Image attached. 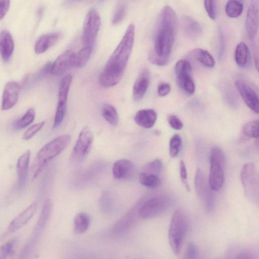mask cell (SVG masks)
Masks as SVG:
<instances>
[{
  "mask_svg": "<svg viewBox=\"0 0 259 259\" xmlns=\"http://www.w3.org/2000/svg\"><path fill=\"white\" fill-rule=\"evenodd\" d=\"M243 10L242 0H228L225 6V12L228 17L237 18Z\"/></svg>",
  "mask_w": 259,
  "mask_h": 259,
  "instance_id": "31",
  "label": "cell"
},
{
  "mask_svg": "<svg viewBox=\"0 0 259 259\" xmlns=\"http://www.w3.org/2000/svg\"><path fill=\"white\" fill-rule=\"evenodd\" d=\"M134 38L135 26L131 24L100 75L99 82L102 87H112L121 79L132 53Z\"/></svg>",
  "mask_w": 259,
  "mask_h": 259,
  "instance_id": "2",
  "label": "cell"
},
{
  "mask_svg": "<svg viewBox=\"0 0 259 259\" xmlns=\"http://www.w3.org/2000/svg\"><path fill=\"white\" fill-rule=\"evenodd\" d=\"M180 175L182 182L184 185L186 190L189 191L190 187L188 182L187 169L183 160H181L180 162Z\"/></svg>",
  "mask_w": 259,
  "mask_h": 259,
  "instance_id": "43",
  "label": "cell"
},
{
  "mask_svg": "<svg viewBox=\"0 0 259 259\" xmlns=\"http://www.w3.org/2000/svg\"><path fill=\"white\" fill-rule=\"evenodd\" d=\"M72 80V77L70 74L66 75L60 80L59 84L58 103L66 104Z\"/></svg>",
  "mask_w": 259,
  "mask_h": 259,
  "instance_id": "27",
  "label": "cell"
},
{
  "mask_svg": "<svg viewBox=\"0 0 259 259\" xmlns=\"http://www.w3.org/2000/svg\"><path fill=\"white\" fill-rule=\"evenodd\" d=\"M157 115L153 109L139 110L136 114L134 120L140 126L146 128H151L156 121Z\"/></svg>",
  "mask_w": 259,
  "mask_h": 259,
  "instance_id": "22",
  "label": "cell"
},
{
  "mask_svg": "<svg viewBox=\"0 0 259 259\" xmlns=\"http://www.w3.org/2000/svg\"><path fill=\"white\" fill-rule=\"evenodd\" d=\"M245 27L250 39L253 41L258 28V7L256 0H252L248 9L245 21Z\"/></svg>",
  "mask_w": 259,
  "mask_h": 259,
  "instance_id": "14",
  "label": "cell"
},
{
  "mask_svg": "<svg viewBox=\"0 0 259 259\" xmlns=\"http://www.w3.org/2000/svg\"><path fill=\"white\" fill-rule=\"evenodd\" d=\"M171 87L169 83L163 82L158 86L157 94L160 97H164L169 93Z\"/></svg>",
  "mask_w": 259,
  "mask_h": 259,
  "instance_id": "47",
  "label": "cell"
},
{
  "mask_svg": "<svg viewBox=\"0 0 259 259\" xmlns=\"http://www.w3.org/2000/svg\"><path fill=\"white\" fill-rule=\"evenodd\" d=\"M198 249L197 247L192 243H190L187 246L185 256L187 258L193 259L197 257Z\"/></svg>",
  "mask_w": 259,
  "mask_h": 259,
  "instance_id": "46",
  "label": "cell"
},
{
  "mask_svg": "<svg viewBox=\"0 0 259 259\" xmlns=\"http://www.w3.org/2000/svg\"><path fill=\"white\" fill-rule=\"evenodd\" d=\"M66 110V104L58 103L55 114L53 127H58L63 121Z\"/></svg>",
  "mask_w": 259,
  "mask_h": 259,
  "instance_id": "39",
  "label": "cell"
},
{
  "mask_svg": "<svg viewBox=\"0 0 259 259\" xmlns=\"http://www.w3.org/2000/svg\"><path fill=\"white\" fill-rule=\"evenodd\" d=\"M74 54L72 50H67L60 55L52 64L51 73L60 75L73 66Z\"/></svg>",
  "mask_w": 259,
  "mask_h": 259,
  "instance_id": "16",
  "label": "cell"
},
{
  "mask_svg": "<svg viewBox=\"0 0 259 259\" xmlns=\"http://www.w3.org/2000/svg\"><path fill=\"white\" fill-rule=\"evenodd\" d=\"M150 82V74L147 69H143L137 78L133 88V97L139 101L145 96Z\"/></svg>",
  "mask_w": 259,
  "mask_h": 259,
  "instance_id": "19",
  "label": "cell"
},
{
  "mask_svg": "<svg viewBox=\"0 0 259 259\" xmlns=\"http://www.w3.org/2000/svg\"><path fill=\"white\" fill-rule=\"evenodd\" d=\"M194 184L196 193L202 202L205 210L207 212H211L215 205L214 194L205 175L199 168L196 172Z\"/></svg>",
  "mask_w": 259,
  "mask_h": 259,
  "instance_id": "8",
  "label": "cell"
},
{
  "mask_svg": "<svg viewBox=\"0 0 259 259\" xmlns=\"http://www.w3.org/2000/svg\"><path fill=\"white\" fill-rule=\"evenodd\" d=\"M185 213L178 209L173 213L168 229V241L173 253L179 255L181 251L187 234L188 223Z\"/></svg>",
  "mask_w": 259,
  "mask_h": 259,
  "instance_id": "4",
  "label": "cell"
},
{
  "mask_svg": "<svg viewBox=\"0 0 259 259\" xmlns=\"http://www.w3.org/2000/svg\"><path fill=\"white\" fill-rule=\"evenodd\" d=\"M240 179L245 194L251 202L258 204L259 199V180L257 170L251 162L245 163L240 173Z\"/></svg>",
  "mask_w": 259,
  "mask_h": 259,
  "instance_id": "7",
  "label": "cell"
},
{
  "mask_svg": "<svg viewBox=\"0 0 259 259\" xmlns=\"http://www.w3.org/2000/svg\"><path fill=\"white\" fill-rule=\"evenodd\" d=\"M177 82L179 87L187 94L192 95L195 92V83L192 78V67L185 59L178 61L175 67Z\"/></svg>",
  "mask_w": 259,
  "mask_h": 259,
  "instance_id": "10",
  "label": "cell"
},
{
  "mask_svg": "<svg viewBox=\"0 0 259 259\" xmlns=\"http://www.w3.org/2000/svg\"><path fill=\"white\" fill-rule=\"evenodd\" d=\"M31 151L28 150L23 153L18 159L17 163L18 181L17 188L21 189L26 184L28 172L29 163Z\"/></svg>",
  "mask_w": 259,
  "mask_h": 259,
  "instance_id": "20",
  "label": "cell"
},
{
  "mask_svg": "<svg viewBox=\"0 0 259 259\" xmlns=\"http://www.w3.org/2000/svg\"><path fill=\"white\" fill-rule=\"evenodd\" d=\"M101 25V18L94 9L88 13L83 26L82 40L84 47L93 48Z\"/></svg>",
  "mask_w": 259,
  "mask_h": 259,
  "instance_id": "9",
  "label": "cell"
},
{
  "mask_svg": "<svg viewBox=\"0 0 259 259\" xmlns=\"http://www.w3.org/2000/svg\"><path fill=\"white\" fill-rule=\"evenodd\" d=\"M219 33V49L218 58L221 59L224 54L226 49V40L222 30L220 28Z\"/></svg>",
  "mask_w": 259,
  "mask_h": 259,
  "instance_id": "44",
  "label": "cell"
},
{
  "mask_svg": "<svg viewBox=\"0 0 259 259\" xmlns=\"http://www.w3.org/2000/svg\"><path fill=\"white\" fill-rule=\"evenodd\" d=\"M101 113L103 118L110 124L116 126L118 123V115L115 107L106 103L103 105Z\"/></svg>",
  "mask_w": 259,
  "mask_h": 259,
  "instance_id": "30",
  "label": "cell"
},
{
  "mask_svg": "<svg viewBox=\"0 0 259 259\" xmlns=\"http://www.w3.org/2000/svg\"><path fill=\"white\" fill-rule=\"evenodd\" d=\"M225 155L219 148L213 147L210 154V170L208 182L213 191H218L225 181Z\"/></svg>",
  "mask_w": 259,
  "mask_h": 259,
  "instance_id": "6",
  "label": "cell"
},
{
  "mask_svg": "<svg viewBox=\"0 0 259 259\" xmlns=\"http://www.w3.org/2000/svg\"><path fill=\"white\" fill-rule=\"evenodd\" d=\"M90 217L84 212L77 213L73 220V229L75 234H81L86 232L90 225Z\"/></svg>",
  "mask_w": 259,
  "mask_h": 259,
  "instance_id": "26",
  "label": "cell"
},
{
  "mask_svg": "<svg viewBox=\"0 0 259 259\" xmlns=\"http://www.w3.org/2000/svg\"><path fill=\"white\" fill-rule=\"evenodd\" d=\"M126 13V7L124 5H120L116 10L113 16L112 22L116 25L120 23L123 19Z\"/></svg>",
  "mask_w": 259,
  "mask_h": 259,
  "instance_id": "42",
  "label": "cell"
},
{
  "mask_svg": "<svg viewBox=\"0 0 259 259\" xmlns=\"http://www.w3.org/2000/svg\"><path fill=\"white\" fill-rule=\"evenodd\" d=\"M16 240L12 239L3 244L0 247V258H7L14 252Z\"/></svg>",
  "mask_w": 259,
  "mask_h": 259,
  "instance_id": "38",
  "label": "cell"
},
{
  "mask_svg": "<svg viewBox=\"0 0 259 259\" xmlns=\"http://www.w3.org/2000/svg\"><path fill=\"white\" fill-rule=\"evenodd\" d=\"M36 208L37 204L33 203L23 210L10 223L8 232L9 233H14L25 225L34 215Z\"/></svg>",
  "mask_w": 259,
  "mask_h": 259,
  "instance_id": "18",
  "label": "cell"
},
{
  "mask_svg": "<svg viewBox=\"0 0 259 259\" xmlns=\"http://www.w3.org/2000/svg\"><path fill=\"white\" fill-rule=\"evenodd\" d=\"M92 49L89 47H84L78 52H75L73 66L78 68L84 66L90 57Z\"/></svg>",
  "mask_w": 259,
  "mask_h": 259,
  "instance_id": "32",
  "label": "cell"
},
{
  "mask_svg": "<svg viewBox=\"0 0 259 259\" xmlns=\"http://www.w3.org/2000/svg\"><path fill=\"white\" fill-rule=\"evenodd\" d=\"M52 208V203L50 200H47L44 205L40 218L35 227V230L33 235V240L36 239L40 232L43 230L49 219Z\"/></svg>",
  "mask_w": 259,
  "mask_h": 259,
  "instance_id": "28",
  "label": "cell"
},
{
  "mask_svg": "<svg viewBox=\"0 0 259 259\" xmlns=\"http://www.w3.org/2000/svg\"><path fill=\"white\" fill-rule=\"evenodd\" d=\"M162 164L160 160H153L144 166L142 172L159 176L162 170Z\"/></svg>",
  "mask_w": 259,
  "mask_h": 259,
  "instance_id": "35",
  "label": "cell"
},
{
  "mask_svg": "<svg viewBox=\"0 0 259 259\" xmlns=\"http://www.w3.org/2000/svg\"><path fill=\"white\" fill-rule=\"evenodd\" d=\"M93 134L89 126H85L80 131L73 147L71 158L73 162H81L89 153L93 142Z\"/></svg>",
  "mask_w": 259,
  "mask_h": 259,
  "instance_id": "11",
  "label": "cell"
},
{
  "mask_svg": "<svg viewBox=\"0 0 259 259\" xmlns=\"http://www.w3.org/2000/svg\"><path fill=\"white\" fill-rule=\"evenodd\" d=\"M169 125L174 130H180L183 127V123L181 119L175 115H170L168 117Z\"/></svg>",
  "mask_w": 259,
  "mask_h": 259,
  "instance_id": "45",
  "label": "cell"
},
{
  "mask_svg": "<svg viewBox=\"0 0 259 259\" xmlns=\"http://www.w3.org/2000/svg\"><path fill=\"white\" fill-rule=\"evenodd\" d=\"M35 115L34 109L33 108H29L21 118L14 122V127L17 130H19L27 126L33 121Z\"/></svg>",
  "mask_w": 259,
  "mask_h": 259,
  "instance_id": "34",
  "label": "cell"
},
{
  "mask_svg": "<svg viewBox=\"0 0 259 259\" xmlns=\"http://www.w3.org/2000/svg\"><path fill=\"white\" fill-rule=\"evenodd\" d=\"M249 53L247 46L241 42L237 46L235 51V60L237 64L241 67L247 65L249 61Z\"/></svg>",
  "mask_w": 259,
  "mask_h": 259,
  "instance_id": "29",
  "label": "cell"
},
{
  "mask_svg": "<svg viewBox=\"0 0 259 259\" xmlns=\"http://www.w3.org/2000/svg\"><path fill=\"white\" fill-rule=\"evenodd\" d=\"M143 202L140 201L138 202L116 224L114 228L115 233L117 234H123L133 227L137 220V215H139V208Z\"/></svg>",
  "mask_w": 259,
  "mask_h": 259,
  "instance_id": "17",
  "label": "cell"
},
{
  "mask_svg": "<svg viewBox=\"0 0 259 259\" xmlns=\"http://www.w3.org/2000/svg\"><path fill=\"white\" fill-rule=\"evenodd\" d=\"M182 26L184 33L191 39L200 36L202 29L199 24L191 17L186 16L182 20Z\"/></svg>",
  "mask_w": 259,
  "mask_h": 259,
  "instance_id": "23",
  "label": "cell"
},
{
  "mask_svg": "<svg viewBox=\"0 0 259 259\" xmlns=\"http://www.w3.org/2000/svg\"><path fill=\"white\" fill-rule=\"evenodd\" d=\"M112 171L114 179L125 180L130 179L134 177L136 168L132 161L128 159H122L114 163Z\"/></svg>",
  "mask_w": 259,
  "mask_h": 259,
  "instance_id": "15",
  "label": "cell"
},
{
  "mask_svg": "<svg viewBox=\"0 0 259 259\" xmlns=\"http://www.w3.org/2000/svg\"><path fill=\"white\" fill-rule=\"evenodd\" d=\"M235 85L247 106L254 112L258 113V97L255 91L248 83L241 80L236 81Z\"/></svg>",
  "mask_w": 259,
  "mask_h": 259,
  "instance_id": "12",
  "label": "cell"
},
{
  "mask_svg": "<svg viewBox=\"0 0 259 259\" xmlns=\"http://www.w3.org/2000/svg\"><path fill=\"white\" fill-rule=\"evenodd\" d=\"M204 7L209 17L215 20L217 16L216 0H204Z\"/></svg>",
  "mask_w": 259,
  "mask_h": 259,
  "instance_id": "41",
  "label": "cell"
},
{
  "mask_svg": "<svg viewBox=\"0 0 259 259\" xmlns=\"http://www.w3.org/2000/svg\"><path fill=\"white\" fill-rule=\"evenodd\" d=\"M190 54L201 65L207 68H212L215 61L212 55L206 50L197 48L192 50Z\"/></svg>",
  "mask_w": 259,
  "mask_h": 259,
  "instance_id": "25",
  "label": "cell"
},
{
  "mask_svg": "<svg viewBox=\"0 0 259 259\" xmlns=\"http://www.w3.org/2000/svg\"><path fill=\"white\" fill-rule=\"evenodd\" d=\"M177 16L172 8L164 6L160 13L154 42V50L148 55L149 61L158 66L169 61L177 32Z\"/></svg>",
  "mask_w": 259,
  "mask_h": 259,
  "instance_id": "1",
  "label": "cell"
},
{
  "mask_svg": "<svg viewBox=\"0 0 259 259\" xmlns=\"http://www.w3.org/2000/svg\"><path fill=\"white\" fill-rule=\"evenodd\" d=\"M71 137L68 135L58 136L45 145L37 152L32 166L33 179L38 177L46 165L61 153L68 145Z\"/></svg>",
  "mask_w": 259,
  "mask_h": 259,
  "instance_id": "3",
  "label": "cell"
},
{
  "mask_svg": "<svg viewBox=\"0 0 259 259\" xmlns=\"http://www.w3.org/2000/svg\"><path fill=\"white\" fill-rule=\"evenodd\" d=\"M20 90V84L14 81L8 82L5 85L1 108L6 111L12 108L17 104Z\"/></svg>",
  "mask_w": 259,
  "mask_h": 259,
  "instance_id": "13",
  "label": "cell"
},
{
  "mask_svg": "<svg viewBox=\"0 0 259 259\" xmlns=\"http://www.w3.org/2000/svg\"><path fill=\"white\" fill-rule=\"evenodd\" d=\"M182 140L180 136L175 134L171 138L169 141V154L171 157H176L180 151Z\"/></svg>",
  "mask_w": 259,
  "mask_h": 259,
  "instance_id": "37",
  "label": "cell"
},
{
  "mask_svg": "<svg viewBox=\"0 0 259 259\" xmlns=\"http://www.w3.org/2000/svg\"><path fill=\"white\" fill-rule=\"evenodd\" d=\"M139 181L142 185L149 188H155L161 184L159 176L141 172L139 175Z\"/></svg>",
  "mask_w": 259,
  "mask_h": 259,
  "instance_id": "33",
  "label": "cell"
},
{
  "mask_svg": "<svg viewBox=\"0 0 259 259\" xmlns=\"http://www.w3.org/2000/svg\"><path fill=\"white\" fill-rule=\"evenodd\" d=\"M14 50V42L12 35L8 30H3L0 33V55L4 62L9 61Z\"/></svg>",
  "mask_w": 259,
  "mask_h": 259,
  "instance_id": "21",
  "label": "cell"
},
{
  "mask_svg": "<svg viewBox=\"0 0 259 259\" xmlns=\"http://www.w3.org/2000/svg\"><path fill=\"white\" fill-rule=\"evenodd\" d=\"M45 122L42 121L31 125L23 134L22 139L25 140L30 139L42 128Z\"/></svg>",
  "mask_w": 259,
  "mask_h": 259,
  "instance_id": "40",
  "label": "cell"
},
{
  "mask_svg": "<svg viewBox=\"0 0 259 259\" xmlns=\"http://www.w3.org/2000/svg\"><path fill=\"white\" fill-rule=\"evenodd\" d=\"M170 194H161L143 202L139 210V217L144 220L153 218L164 213L175 203Z\"/></svg>",
  "mask_w": 259,
  "mask_h": 259,
  "instance_id": "5",
  "label": "cell"
},
{
  "mask_svg": "<svg viewBox=\"0 0 259 259\" xmlns=\"http://www.w3.org/2000/svg\"><path fill=\"white\" fill-rule=\"evenodd\" d=\"M10 5V0H0V20L7 13Z\"/></svg>",
  "mask_w": 259,
  "mask_h": 259,
  "instance_id": "48",
  "label": "cell"
},
{
  "mask_svg": "<svg viewBox=\"0 0 259 259\" xmlns=\"http://www.w3.org/2000/svg\"><path fill=\"white\" fill-rule=\"evenodd\" d=\"M59 37V33H52L41 36L35 42V53L36 54L44 53L56 44Z\"/></svg>",
  "mask_w": 259,
  "mask_h": 259,
  "instance_id": "24",
  "label": "cell"
},
{
  "mask_svg": "<svg viewBox=\"0 0 259 259\" xmlns=\"http://www.w3.org/2000/svg\"><path fill=\"white\" fill-rule=\"evenodd\" d=\"M69 1H71V2H77V1H81V0H69Z\"/></svg>",
  "mask_w": 259,
  "mask_h": 259,
  "instance_id": "49",
  "label": "cell"
},
{
  "mask_svg": "<svg viewBox=\"0 0 259 259\" xmlns=\"http://www.w3.org/2000/svg\"><path fill=\"white\" fill-rule=\"evenodd\" d=\"M243 131L245 136L251 138L258 137V121L254 120L246 123L243 126Z\"/></svg>",
  "mask_w": 259,
  "mask_h": 259,
  "instance_id": "36",
  "label": "cell"
}]
</instances>
